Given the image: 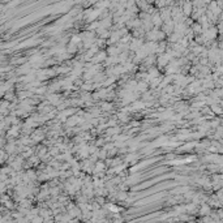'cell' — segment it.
Listing matches in <instances>:
<instances>
[{
    "label": "cell",
    "instance_id": "6da1fadb",
    "mask_svg": "<svg viewBox=\"0 0 223 223\" xmlns=\"http://www.w3.org/2000/svg\"><path fill=\"white\" fill-rule=\"evenodd\" d=\"M210 213H211V207H210L209 204H205V202H202V205H201L200 207V214L202 215H210Z\"/></svg>",
    "mask_w": 223,
    "mask_h": 223
},
{
    "label": "cell",
    "instance_id": "7a4b0ae2",
    "mask_svg": "<svg viewBox=\"0 0 223 223\" xmlns=\"http://www.w3.org/2000/svg\"><path fill=\"white\" fill-rule=\"evenodd\" d=\"M100 107H102V110H103V111H111V108L114 106H112V103H107V102H103V103H100Z\"/></svg>",
    "mask_w": 223,
    "mask_h": 223
}]
</instances>
